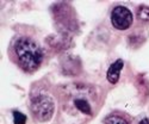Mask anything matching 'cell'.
Instances as JSON below:
<instances>
[{"label": "cell", "mask_w": 149, "mask_h": 124, "mask_svg": "<svg viewBox=\"0 0 149 124\" xmlns=\"http://www.w3.org/2000/svg\"><path fill=\"white\" fill-rule=\"evenodd\" d=\"M10 55L11 60L26 73L38 69L43 61L41 47L32 38L25 36H20L13 41L11 44Z\"/></svg>", "instance_id": "1"}, {"label": "cell", "mask_w": 149, "mask_h": 124, "mask_svg": "<svg viewBox=\"0 0 149 124\" xmlns=\"http://www.w3.org/2000/svg\"><path fill=\"white\" fill-rule=\"evenodd\" d=\"M31 112L33 117L40 122H47L49 121L55 111V104L53 99L45 95V94H38L31 99Z\"/></svg>", "instance_id": "2"}, {"label": "cell", "mask_w": 149, "mask_h": 124, "mask_svg": "<svg viewBox=\"0 0 149 124\" xmlns=\"http://www.w3.org/2000/svg\"><path fill=\"white\" fill-rule=\"evenodd\" d=\"M134 20L132 13L125 6H116L111 12V23L118 30H127L131 26Z\"/></svg>", "instance_id": "3"}, {"label": "cell", "mask_w": 149, "mask_h": 124, "mask_svg": "<svg viewBox=\"0 0 149 124\" xmlns=\"http://www.w3.org/2000/svg\"><path fill=\"white\" fill-rule=\"evenodd\" d=\"M73 104L75 106V109L78 111H80L81 114L87 115V116H92V106L88 102V99L85 97L84 93H81L80 95H74L73 97Z\"/></svg>", "instance_id": "4"}, {"label": "cell", "mask_w": 149, "mask_h": 124, "mask_svg": "<svg viewBox=\"0 0 149 124\" xmlns=\"http://www.w3.org/2000/svg\"><path fill=\"white\" fill-rule=\"evenodd\" d=\"M123 66H124V62H123V60H120V59L117 60L115 63H112V65L110 66V68H109V70H107V80H109L111 84H116V82L118 81V79H119V73H120Z\"/></svg>", "instance_id": "5"}, {"label": "cell", "mask_w": 149, "mask_h": 124, "mask_svg": "<svg viewBox=\"0 0 149 124\" xmlns=\"http://www.w3.org/2000/svg\"><path fill=\"white\" fill-rule=\"evenodd\" d=\"M105 124H131V123L125 115L115 112L105 118Z\"/></svg>", "instance_id": "6"}, {"label": "cell", "mask_w": 149, "mask_h": 124, "mask_svg": "<svg viewBox=\"0 0 149 124\" xmlns=\"http://www.w3.org/2000/svg\"><path fill=\"white\" fill-rule=\"evenodd\" d=\"M137 16L141 20H146V22H149V6H140L139 10H137Z\"/></svg>", "instance_id": "7"}, {"label": "cell", "mask_w": 149, "mask_h": 124, "mask_svg": "<svg viewBox=\"0 0 149 124\" xmlns=\"http://www.w3.org/2000/svg\"><path fill=\"white\" fill-rule=\"evenodd\" d=\"M13 121H15V124H25L26 116L23 115L22 112H18V111H15L13 112Z\"/></svg>", "instance_id": "8"}, {"label": "cell", "mask_w": 149, "mask_h": 124, "mask_svg": "<svg viewBox=\"0 0 149 124\" xmlns=\"http://www.w3.org/2000/svg\"><path fill=\"white\" fill-rule=\"evenodd\" d=\"M140 124H149V118H143V119L140 122Z\"/></svg>", "instance_id": "9"}]
</instances>
